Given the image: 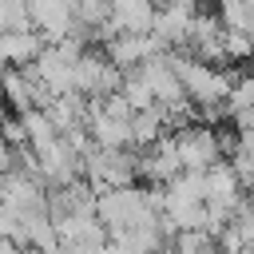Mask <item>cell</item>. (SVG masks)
Wrapping results in <instances>:
<instances>
[{
	"instance_id": "cell-8",
	"label": "cell",
	"mask_w": 254,
	"mask_h": 254,
	"mask_svg": "<svg viewBox=\"0 0 254 254\" xmlns=\"http://www.w3.org/2000/svg\"><path fill=\"white\" fill-rule=\"evenodd\" d=\"M226 107H230V119L238 111H250L254 107V71H238V79H234V87L226 95Z\"/></svg>"
},
{
	"instance_id": "cell-2",
	"label": "cell",
	"mask_w": 254,
	"mask_h": 254,
	"mask_svg": "<svg viewBox=\"0 0 254 254\" xmlns=\"http://www.w3.org/2000/svg\"><path fill=\"white\" fill-rule=\"evenodd\" d=\"M95 214L107 230H135V226H155L163 214L151 206L147 198V187L135 183V187H115L107 194H99L95 202Z\"/></svg>"
},
{
	"instance_id": "cell-9",
	"label": "cell",
	"mask_w": 254,
	"mask_h": 254,
	"mask_svg": "<svg viewBox=\"0 0 254 254\" xmlns=\"http://www.w3.org/2000/svg\"><path fill=\"white\" fill-rule=\"evenodd\" d=\"M155 4H159V8H179V12H194V16L202 12V8H198V0H155Z\"/></svg>"
},
{
	"instance_id": "cell-3",
	"label": "cell",
	"mask_w": 254,
	"mask_h": 254,
	"mask_svg": "<svg viewBox=\"0 0 254 254\" xmlns=\"http://www.w3.org/2000/svg\"><path fill=\"white\" fill-rule=\"evenodd\" d=\"M167 48L151 36V32H119V36H111L107 44H103V56L127 75V71H139L147 60H155V56H163Z\"/></svg>"
},
{
	"instance_id": "cell-7",
	"label": "cell",
	"mask_w": 254,
	"mask_h": 254,
	"mask_svg": "<svg viewBox=\"0 0 254 254\" xmlns=\"http://www.w3.org/2000/svg\"><path fill=\"white\" fill-rule=\"evenodd\" d=\"M135 111H151V107H159V99H155V91H151V83L139 75V71H127V79H123V91H119Z\"/></svg>"
},
{
	"instance_id": "cell-6",
	"label": "cell",
	"mask_w": 254,
	"mask_h": 254,
	"mask_svg": "<svg viewBox=\"0 0 254 254\" xmlns=\"http://www.w3.org/2000/svg\"><path fill=\"white\" fill-rule=\"evenodd\" d=\"M75 4V20H79V28H87L91 36L111 20V0H71ZM95 44V40H91Z\"/></svg>"
},
{
	"instance_id": "cell-1",
	"label": "cell",
	"mask_w": 254,
	"mask_h": 254,
	"mask_svg": "<svg viewBox=\"0 0 254 254\" xmlns=\"http://www.w3.org/2000/svg\"><path fill=\"white\" fill-rule=\"evenodd\" d=\"M171 64H175V71H179V79H183V87H187V95H190L194 107L226 103V95H230V87H234V79H238V71L202 64V60H194L190 52H171Z\"/></svg>"
},
{
	"instance_id": "cell-4",
	"label": "cell",
	"mask_w": 254,
	"mask_h": 254,
	"mask_svg": "<svg viewBox=\"0 0 254 254\" xmlns=\"http://www.w3.org/2000/svg\"><path fill=\"white\" fill-rule=\"evenodd\" d=\"M44 48H48V40L40 36V32H4L0 36V56H4V64L8 67H32L40 56H44Z\"/></svg>"
},
{
	"instance_id": "cell-5",
	"label": "cell",
	"mask_w": 254,
	"mask_h": 254,
	"mask_svg": "<svg viewBox=\"0 0 254 254\" xmlns=\"http://www.w3.org/2000/svg\"><path fill=\"white\" fill-rule=\"evenodd\" d=\"M0 28L4 32H36L28 0H0Z\"/></svg>"
}]
</instances>
